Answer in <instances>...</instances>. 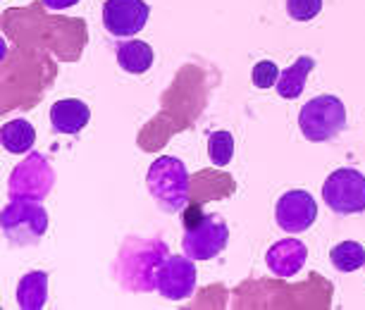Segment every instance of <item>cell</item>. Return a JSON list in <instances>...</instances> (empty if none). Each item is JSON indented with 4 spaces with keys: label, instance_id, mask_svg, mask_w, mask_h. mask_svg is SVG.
<instances>
[{
    "label": "cell",
    "instance_id": "cell-1",
    "mask_svg": "<svg viewBox=\"0 0 365 310\" xmlns=\"http://www.w3.org/2000/svg\"><path fill=\"white\" fill-rule=\"evenodd\" d=\"M148 191L165 212H179L189 201V172L179 157L163 155L148 170Z\"/></svg>",
    "mask_w": 365,
    "mask_h": 310
},
{
    "label": "cell",
    "instance_id": "cell-2",
    "mask_svg": "<svg viewBox=\"0 0 365 310\" xmlns=\"http://www.w3.org/2000/svg\"><path fill=\"white\" fill-rule=\"evenodd\" d=\"M299 127L303 139L313 143L332 141L346 127V108L336 95L329 93L311 98L299 113Z\"/></svg>",
    "mask_w": 365,
    "mask_h": 310
},
{
    "label": "cell",
    "instance_id": "cell-3",
    "mask_svg": "<svg viewBox=\"0 0 365 310\" xmlns=\"http://www.w3.org/2000/svg\"><path fill=\"white\" fill-rule=\"evenodd\" d=\"M322 201L336 215L365 212V177L354 167H339L322 184Z\"/></svg>",
    "mask_w": 365,
    "mask_h": 310
},
{
    "label": "cell",
    "instance_id": "cell-4",
    "mask_svg": "<svg viewBox=\"0 0 365 310\" xmlns=\"http://www.w3.org/2000/svg\"><path fill=\"white\" fill-rule=\"evenodd\" d=\"M227 241H230V229L225 219L215 212H205V215L201 212L196 222L187 224L182 246L191 260H210L225 251Z\"/></svg>",
    "mask_w": 365,
    "mask_h": 310
},
{
    "label": "cell",
    "instance_id": "cell-5",
    "mask_svg": "<svg viewBox=\"0 0 365 310\" xmlns=\"http://www.w3.org/2000/svg\"><path fill=\"white\" fill-rule=\"evenodd\" d=\"M150 8L146 0H106L103 26L117 38L136 36L148 22Z\"/></svg>",
    "mask_w": 365,
    "mask_h": 310
},
{
    "label": "cell",
    "instance_id": "cell-6",
    "mask_svg": "<svg viewBox=\"0 0 365 310\" xmlns=\"http://www.w3.org/2000/svg\"><path fill=\"white\" fill-rule=\"evenodd\" d=\"M158 294L170 301H184L196 289V265L189 256H172L158 267Z\"/></svg>",
    "mask_w": 365,
    "mask_h": 310
},
{
    "label": "cell",
    "instance_id": "cell-7",
    "mask_svg": "<svg viewBox=\"0 0 365 310\" xmlns=\"http://www.w3.org/2000/svg\"><path fill=\"white\" fill-rule=\"evenodd\" d=\"M277 224L289 234H301L315 222L318 217V205L308 191H287L277 201L274 208Z\"/></svg>",
    "mask_w": 365,
    "mask_h": 310
},
{
    "label": "cell",
    "instance_id": "cell-8",
    "mask_svg": "<svg viewBox=\"0 0 365 310\" xmlns=\"http://www.w3.org/2000/svg\"><path fill=\"white\" fill-rule=\"evenodd\" d=\"M308 248L299 239H282L265 253V263L277 277H294L306 265Z\"/></svg>",
    "mask_w": 365,
    "mask_h": 310
},
{
    "label": "cell",
    "instance_id": "cell-9",
    "mask_svg": "<svg viewBox=\"0 0 365 310\" xmlns=\"http://www.w3.org/2000/svg\"><path fill=\"white\" fill-rule=\"evenodd\" d=\"M91 120V110L84 100L63 98L53 103L51 108V124L58 134H79Z\"/></svg>",
    "mask_w": 365,
    "mask_h": 310
},
{
    "label": "cell",
    "instance_id": "cell-10",
    "mask_svg": "<svg viewBox=\"0 0 365 310\" xmlns=\"http://www.w3.org/2000/svg\"><path fill=\"white\" fill-rule=\"evenodd\" d=\"M117 65L129 74H143L150 70L153 65V48L146 41H125V43H117L115 48Z\"/></svg>",
    "mask_w": 365,
    "mask_h": 310
},
{
    "label": "cell",
    "instance_id": "cell-11",
    "mask_svg": "<svg viewBox=\"0 0 365 310\" xmlns=\"http://www.w3.org/2000/svg\"><path fill=\"white\" fill-rule=\"evenodd\" d=\"M0 141H3V148L12 155L29 153L36 143V129L29 120H10L0 129Z\"/></svg>",
    "mask_w": 365,
    "mask_h": 310
},
{
    "label": "cell",
    "instance_id": "cell-12",
    "mask_svg": "<svg viewBox=\"0 0 365 310\" xmlns=\"http://www.w3.org/2000/svg\"><path fill=\"white\" fill-rule=\"evenodd\" d=\"M315 67V60L311 55H303L294 62L292 67H287L284 72L279 74V81H277V93L282 95L284 100H294L299 98L306 88V81H308V74L313 72Z\"/></svg>",
    "mask_w": 365,
    "mask_h": 310
},
{
    "label": "cell",
    "instance_id": "cell-13",
    "mask_svg": "<svg viewBox=\"0 0 365 310\" xmlns=\"http://www.w3.org/2000/svg\"><path fill=\"white\" fill-rule=\"evenodd\" d=\"M48 301V274L29 272L17 286V306L24 310H41Z\"/></svg>",
    "mask_w": 365,
    "mask_h": 310
},
{
    "label": "cell",
    "instance_id": "cell-14",
    "mask_svg": "<svg viewBox=\"0 0 365 310\" xmlns=\"http://www.w3.org/2000/svg\"><path fill=\"white\" fill-rule=\"evenodd\" d=\"M329 260L339 272H356L365 265V248L358 241H341L329 251Z\"/></svg>",
    "mask_w": 365,
    "mask_h": 310
},
{
    "label": "cell",
    "instance_id": "cell-15",
    "mask_svg": "<svg viewBox=\"0 0 365 310\" xmlns=\"http://www.w3.org/2000/svg\"><path fill=\"white\" fill-rule=\"evenodd\" d=\"M232 155H234V136L232 132H212L208 136V157L215 167H227L232 162Z\"/></svg>",
    "mask_w": 365,
    "mask_h": 310
},
{
    "label": "cell",
    "instance_id": "cell-16",
    "mask_svg": "<svg viewBox=\"0 0 365 310\" xmlns=\"http://www.w3.org/2000/svg\"><path fill=\"white\" fill-rule=\"evenodd\" d=\"M322 0H287V15L294 22H311L320 15Z\"/></svg>",
    "mask_w": 365,
    "mask_h": 310
},
{
    "label": "cell",
    "instance_id": "cell-17",
    "mask_svg": "<svg viewBox=\"0 0 365 310\" xmlns=\"http://www.w3.org/2000/svg\"><path fill=\"white\" fill-rule=\"evenodd\" d=\"M279 74H282L279 67L274 65L272 60H260L258 65H253L251 81H253V86H258V88H272V86H277Z\"/></svg>",
    "mask_w": 365,
    "mask_h": 310
},
{
    "label": "cell",
    "instance_id": "cell-18",
    "mask_svg": "<svg viewBox=\"0 0 365 310\" xmlns=\"http://www.w3.org/2000/svg\"><path fill=\"white\" fill-rule=\"evenodd\" d=\"M79 0H43V5L48 10H67L72 5H77Z\"/></svg>",
    "mask_w": 365,
    "mask_h": 310
}]
</instances>
